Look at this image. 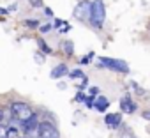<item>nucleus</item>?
Masks as SVG:
<instances>
[{"mask_svg": "<svg viewBox=\"0 0 150 138\" xmlns=\"http://www.w3.org/2000/svg\"><path fill=\"white\" fill-rule=\"evenodd\" d=\"M104 18H106L104 2H103V0H94V2H92V7H90V23H92L96 28H99V27H103Z\"/></svg>", "mask_w": 150, "mask_h": 138, "instance_id": "obj_1", "label": "nucleus"}, {"mask_svg": "<svg viewBox=\"0 0 150 138\" xmlns=\"http://www.w3.org/2000/svg\"><path fill=\"white\" fill-rule=\"evenodd\" d=\"M11 112H13V117L20 122H25L27 119H30L34 115V110L28 103H23V101H16L11 105Z\"/></svg>", "mask_w": 150, "mask_h": 138, "instance_id": "obj_2", "label": "nucleus"}, {"mask_svg": "<svg viewBox=\"0 0 150 138\" xmlns=\"http://www.w3.org/2000/svg\"><path fill=\"white\" fill-rule=\"evenodd\" d=\"M99 65L101 67H108L111 71H118V73H129V65L124 60H117V58H99Z\"/></svg>", "mask_w": 150, "mask_h": 138, "instance_id": "obj_3", "label": "nucleus"}, {"mask_svg": "<svg viewBox=\"0 0 150 138\" xmlns=\"http://www.w3.org/2000/svg\"><path fill=\"white\" fill-rule=\"evenodd\" d=\"M90 7H92V2L83 0V2H80L76 6V9L72 11V16L80 21H90Z\"/></svg>", "mask_w": 150, "mask_h": 138, "instance_id": "obj_4", "label": "nucleus"}, {"mask_svg": "<svg viewBox=\"0 0 150 138\" xmlns=\"http://www.w3.org/2000/svg\"><path fill=\"white\" fill-rule=\"evenodd\" d=\"M39 138H60L58 129L51 122H39Z\"/></svg>", "mask_w": 150, "mask_h": 138, "instance_id": "obj_5", "label": "nucleus"}, {"mask_svg": "<svg viewBox=\"0 0 150 138\" xmlns=\"http://www.w3.org/2000/svg\"><path fill=\"white\" fill-rule=\"evenodd\" d=\"M104 122H106V126H108V127L117 129V127L120 126V122H122V117H120V113H110V115H106Z\"/></svg>", "mask_w": 150, "mask_h": 138, "instance_id": "obj_6", "label": "nucleus"}, {"mask_svg": "<svg viewBox=\"0 0 150 138\" xmlns=\"http://www.w3.org/2000/svg\"><path fill=\"white\" fill-rule=\"evenodd\" d=\"M120 108H122L124 113H134V112H136V105L131 101V97H122V101H120Z\"/></svg>", "mask_w": 150, "mask_h": 138, "instance_id": "obj_7", "label": "nucleus"}, {"mask_svg": "<svg viewBox=\"0 0 150 138\" xmlns=\"http://www.w3.org/2000/svg\"><path fill=\"white\" fill-rule=\"evenodd\" d=\"M110 106V101L104 97V96H99V97H96V101H94V108L97 110V112H106V108Z\"/></svg>", "mask_w": 150, "mask_h": 138, "instance_id": "obj_8", "label": "nucleus"}, {"mask_svg": "<svg viewBox=\"0 0 150 138\" xmlns=\"http://www.w3.org/2000/svg\"><path fill=\"white\" fill-rule=\"evenodd\" d=\"M67 73V67L62 64V65H58V67H55L53 71H51V78H60V76H64Z\"/></svg>", "mask_w": 150, "mask_h": 138, "instance_id": "obj_9", "label": "nucleus"}, {"mask_svg": "<svg viewBox=\"0 0 150 138\" xmlns=\"http://www.w3.org/2000/svg\"><path fill=\"white\" fill-rule=\"evenodd\" d=\"M62 46H64L65 55H72V53H74V46H72V43H71V41H65Z\"/></svg>", "mask_w": 150, "mask_h": 138, "instance_id": "obj_10", "label": "nucleus"}, {"mask_svg": "<svg viewBox=\"0 0 150 138\" xmlns=\"http://www.w3.org/2000/svg\"><path fill=\"white\" fill-rule=\"evenodd\" d=\"M7 138H20V133H18V129H14V127H9V129H7Z\"/></svg>", "mask_w": 150, "mask_h": 138, "instance_id": "obj_11", "label": "nucleus"}, {"mask_svg": "<svg viewBox=\"0 0 150 138\" xmlns=\"http://www.w3.org/2000/svg\"><path fill=\"white\" fill-rule=\"evenodd\" d=\"M25 27L35 28V27H39V21H37V20H25Z\"/></svg>", "mask_w": 150, "mask_h": 138, "instance_id": "obj_12", "label": "nucleus"}, {"mask_svg": "<svg viewBox=\"0 0 150 138\" xmlns=\"http://www.w3.org/2000/svg\"><path fill=\"white\" fill-rule=\"evenodd\" d=\"M37 43H39V48L42 50V53H51V50H50V46H48V44H46L44 41H41V39H39Z\"/></svg>", "mask_w": 150, "mask_h": 138, "instance_id": "obj_13", "label": "nucleus"}, {"mask_svg": "<svg viewBox=\"0 0 150 138\" xmlns=\"http://www.w3.org/2000/svg\"><path fill=\"white\" fill-rule=\"evenodd\" d=\"M69 76H71V78H85V75H83V73L80 71V69H76V71H72V73H71Z\"/></svg>", "mask_w": 150, "mask_h": 138, "instance_id": "obj_14", "label": "nucleus"}, {"mask_svg": "<svg viewBox=\"0 0 150 138\" xmlns=\"http://www.w3.org/2000/svg\"><path fill=\"white\" fill-rule=\"evenodd\" d=\"M0 138H7V127L0 124Z\"/></svg>", "mask_w": 150, "mask_h": 138, "instance_id": "obj_15", "label": "nucleus"}, {"mask_svg": "<svg viewBox=\"0 0 150 138\" xmlns=\"http://www.w3.org/2000/svg\"><path fill=\"white\" fill-rule=\"evenodd\" d=\"M92 57H94V53H88L87 57H83V58H81V64H88V60H90Z\"/></svg>", "mask_w": 150, "mask_h": 138, "instance_id": "obj_16", "label": "nucleus"}, {"mask_svg": "<svg viewBox=\"0 0 150 138\" xmlns=\"http://www.w3.org/2000/svg\"><path fill=\"white\" fill-rule=\"evenodd\" d=\"M120 138H136V136H134L132 133H129V131H125V133H122V136H120Z\"/></svg>", "mask_w": 150, "mask_h": 138, "instance_id": "obj_17", "label": "nucleus"}, {"mask_svg": "<svg viewBox=\"0 0 150 138\" xmlns=\"http://www.w3.org/2000/svg\"><path fill=\"white\" fill-rule=\"evenodd\" d=\"M39 28H41V32H48V30L51 28V25H41Z\"/></svg>", "mask_w": 150, "mask_h": 138, "instance_id": "obj_18", "label": "nucleus"}, {"mask_svg": "<svg viewBox=\"0 0 150 138\" xmlns=\"http://www.w3.org/2000/svg\"><path fill=\"white\" fill-rule=\"evenodd\" d=\"M64 23H65V21H64V20H57V21H55V27H57V28H58V27H62V25H64Z\"/></svg>", "mask_w": 150, "mask_h": 138, "instance_id": "obj_19", "label": "nucleus"}, {"mask_svg": "<svg viewBox=\"0 0 150 138\" xmlns=\"http://www.w3.org/2000/svg\"><path fill=\"white\" fill-rule=\"evenodd\" d=\"M32 6H41V0H28Z\"/></svg>", "mask_w": 150, "mask_h": 138, "instance_id": "obj_20", "label": "nucleus"}, {"mask_svg": "<svg viewBox=\"0 0 150 138\" xmlns=\"http://www.w3.org/2000/svg\"><path fill=\"white\" fill-rule=\"evenodd\" d=\"M76 99H78V101H85V96H83V94H81V92H80V94H78V96H76Z\"/></svg>", "mask_w": 150, "mask_h": 138, "instance_id": "obj_21", "label": "nucleus"}, {"mask_svg": "<svg viewBox=\"0 0 150 138\" xmlns=\"http://www.w3.org/2000/svg\"><path fill=\"white\" fill-rule=\"evenodd\" d=\"M143 119H146V120H150V112H143Z\"/></svg>", "mask_w": 150, "mask_h": 138, "instance_id": "obj_22", "label": "nucleus"}, {"mask_svg": "<svg viewBox=\"0 0 150 138\" xmlns=\"http://www.w3.org/2000/svg\"><path fill=\"white\" fill-rule=\"evenodd\" d=\"M90 92H92V96H96V94H97V89H96V87H92V89H90Z\"/></svg>", "mask_w": 150, "mask_h": 138, "instance_id": "obj_23", "label": "nucleus"}, {"mask_svg": "<svg viewBox=\"0 0 150 138\" xmlns=\"http://www.w3.org/2000/svg\"><path fill=\"white\" fill-rule=\"evenodd\" d=\"M2 120H4V112L0 110V122H2Z\"/></svg>", "mask_w": 150, "mask_h": 138, "instance_id": "obj_24", "label": "nucleus"}]
</instances>
